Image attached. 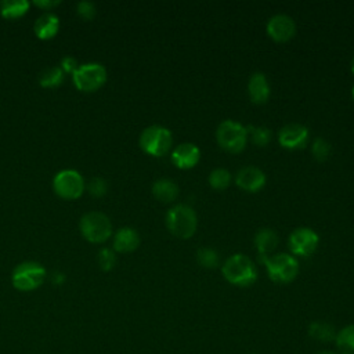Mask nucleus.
Returning <instances> with one entry per match:
<instances>
[{
	"label": "nucleus",
	"mask_w": 354,
	"mask_h": 354,
	"mask_svg": "<svg viewBox=\"0 0 354 354\" xmlns=\"http://www.w3.org/2000/svg\"><path fill=\"white\" fill-rule=\"evenodd\" d=\"M223 277L232 285L248 288L257 279V268L254 263L242 253H235L227 259L221 267Z\"/></svg>",
	"instance_id": "f257e3e1"
},
{
	"label": "nucleus",
	"mask_w": 354,
	"mask_h": 354,
	"mask_svg": "<svg viewBox=\"0 0 354 354\" xmlns=\"http://www.w3.org/2000/svg\"><path fill=\"white\" fill-rule=\"evenodd\" d=\"M266 266L271 281L277 283H289L299 274V261L288 253H278L274 256H259Z\"/></svg>",
	"instance_id": "f03ea898"
},
{
	"label": "nucleus",
	"mask_w": 354,
	"mask_h": 354,
	"mask_svg": "<svg viewBox=\"0 0 354 354\" xmlns=\"http://www.w3.org/2000/svg\"><path fill=\"white\" fill-rule=\"evenodd\" d=\"M166 225L173 235L187 239L195 234L198 217L191 206L180 203L169 209L166 214Z\"/></svg>",
	"instance_id": "7ed1b4c3"
},
{
	"label": "nucleus",
	"mask_w": 354,
	"mask_h": 354,
	"mask_svg": "<svg viewBox=\"0 0 354 354\" xmlns=\"http://www.w3.org/2000/svg\"><path fill=\"white\" fill-rule=\"evenodd\" d=\"M138 144L144 152L152 156L166 155L173 144L171 131L159 124H152L145 127L138 138Z\"/></svg>",
	"instance_id": "20e7f679"
},
{
	"label": "nucleus",
	"mask_w": 354,
	"mask_h": 354,
	"mask_svg": "<svg viewBox=\"0 0 354 354\" xmlns=\"http://www.w3.org/2000/svg\"><path fill=\"white\" fill-rule=\"evenodd\" d=\"M216 140L218 145L231 153L241 152L248 141V131L239 122L227 119L223 120L216 130Z\"/></svg>",
	"instance_id": "39448f33"
},
{
	"label": "nucleus",
	"mask_w": 354,
	"mask_h": 354,
	"mask_svg": "<svg viewBox=\"0 0 354 354\" xmlns=\"http://www.w3.org/2000/svg\"><path fill=\"white\" fill-rule=\"evenodd\" d=\"M46 278L44 267L37 261L19 263L11 275V282L15 289L21 292H30L37 289Z\"/></svg>",
	"instance_id": "423d86ee"
},
{
	"label": "nucleus",
	"mask_w": 354,
	"mask_h": 354,
	"mask_svg": "<svg viewBox=\"0 0 354 354\" xmlns=\"http://www.w3.org/2000/svg\"><path fill=\"white\" fill-rule=\"evenodd\" d=\"M79 228L82 235L93 243L105 242L112 234V224L106 214L101 212L84 213L80 218Z\"/></svg>",
	"instance_id": "0eeeda50"
},
{
	"label": "nucleus",
	"mask_w": 354,
	"mask_h": 354,
	"mask_svg": "<svg viewBox=\"0 0 354 354\" xmlns=\"http://www.w3.org/2000/svg\"><path fill=\"white\" fill-rule=\"evenodd\" d=\"M72 80L82 91H95L106 82V69L98 62L82 64L72 73Z\"/></svg>",
	"instance_id": "6e6552de"
},
{
	"label": "nucleus",
	"mask_w": 354,
	"mask_h": 354,
	"mask_svg": "<svg viewBox=\"0 0 354 354\" xmlns=\"http://www.w3.org/2000/svg\"><path fill=\"white\" fill-rule=\"evenodd\" d=\"M53 189L59 198L76 199L84 191V180L79 171L64 169L54 176Z\"/></svg>",
	"instance_id": "1a4fd4ad"
},
{
	"label": "nucleus",
	"mask_w": 354,
	"mask_h": 354,
	"mask_svg": "<svg viewBox=\"0 0 354 354\" xmlns=\"http://www.w3.org/2000/svg\"><path fill=\"white\" fill-rule=\"evenodd\" d=\"M319 242L318 234L308 227H299L293 230L289 235L288 243L293 254L310 256L315 252Z\"/></svg>",
	"instance_id": "9d476101"
},
{
	"label": "nucleus",
	"mask_w": 354,
	"mask_h": 354,
	"mask_svg": "<svg viewBox=\"0 0 354 354\" xmlns=\"http://www.w3.org/2000/svg\"><path fill=\"white\" fill-rule=\"evenodd\" d=\"M267 33L272 40H275L278 43H283V41L290 40L295 36L296 24L289 15L277 14L268 19Z\"/></svg>",
	"instance_id": "9b49d317"
},
{
	"label": "nucleus",
	"mask_w": 354,
	"mask_h": 354,
	"mask_svg": "<svg viewBox=\"0 0 354 354\" xmlns=\"http://www.w3.org/2000/svg\"><path fill=\"white\" fill-rule=\"evenodd\" d=\"M278 141L288 149L303 148L308 141V129L300 123H288L279 130Z\"/></svg>",
	"instance_id": "f8f14e48"
},
{
	"label": "nucleus",
	"mask_w": 354,
	"mask_h": 354,
	"mask_svg": "<svg viewBox=\"0 0 354 354\" xmlns=\"http://www.w3.org/2000/svg\"><path fill=\"white\" fill-rule=\"evenodd\" d=\"M236 185L248 192H257L266 185V174L256 166H245L235 176Z\"/></svg>",
	"instance_id": "ddd939ff"
},
{
	"label": "nucleus",
	"mask_w": 354,
	"mask_h": 354,
	"mask_svg": "<svg viewBox=\"0 0 354 354\" xmlns=\"http://www.w3.org/2000/svg\"><path fill=\"white\" fill-rule=\"evenodd\" d=\"M199 159H201V151L192 142L178 144L171 151V162L178 169H191L199 162Z\"/></svg>",
	"instance_id": "4468645a"
},
{
	"label": "nucleus",
	"mask_w": 354,
	"mask_h": 354,
	"mask_svg": "<svg viewBox=\"0 0 354 354\" xmlns=\"http://www.w3.org/2000/svg\"><path fill=\"white\" fill-rule=\"evenodd\" d=\"M58 29H59V18L57 14L51 11H46L41 15H39L33 25V30L36 36L43 40L54 37L58 33Z\"/></svg>",
	"instance_id": "2eb2a0df"
},
{
	"label": "nucleus",
	"mask_w": 354,
	"mask_h": 354,
	"mask_svg": "<svg viewBox=\"0 0 354 354\" xmlns=\"http://www.w3.org/2000/svg\"><path fill=\"white\" fill-rule=\"evenodd\" d=\"M140 245V235L131 227L119 228L113 236V249L120 253L133 252Z\"/></svg>",
	"instance_id": "dca6fc26"
},
{
	"label": "nucleus",
	"mask_w": 354,
	"mask_h": 354,
	"mask_svg": "<svg viewBox=\"0 0 354 354\" xmlns=\"http://www.w3.org/2000/svg\"><path fill=\"white\" fill-rule=\"evenodd\" d=\"M248 91L254 104H264L270 97V84L266 75L261 72L253 73L248 83Z\"/></svg>",
	"instance_id": "f3484780"
},
{
	"label": "nucleus",
	"mask_w": 354,
	"mask_h": 354,
	"mask_svg": "<svg viewBox=\"0 0 354 354\" xmlns=\"http://www.w3.org/2000/svg\"><path fill=\"white\" fill-rule=\"evenodd\" d=\"M278 245V235L271 228H261L254 235V246L259 256H267Z\"/></svg>",
	"instance_id": "a211bd4d"
},
{
	"label": "nucleus",
	"mask_w": 354,
	"mask_h": 354,
	"mask_svg": "<svg viewBox=\"0 0 354 354\" xmlns=\"http://www.w3.org/2000/svg\"><path fill=\"white\" fill-rule=\"evenodd\" d=\"M308 335L311 339L317 342L329 343V342H335L337 332L335 326L326 321H314L308 326Z\"/></svg>",
	"instance_id": "6ab92c4d"
},
{
	"label": "nucleus",
	"mask_w": 354,
	"mask_h": 354,
	"mask_svg": "<svg viewBox=\"0 0 354 354\" xmlns=\"http://www.w3.org/2000/svg\"><path fill=\"white\" fill-rule=\"evenodd\" d=\"M152 194L160 202H173L178 195V187L169 178H159L152 185Z\"/></svg>",
	"instance_id": "aec40b11"
},
{
	"label": "nucleus",
	"mask_w": 354,
	"mask_h": 354,
	"mask_svg": "<svg viewBox=\"0 0 354 354\" xmlns=\"http://www.w3.org/2000/svg\"><path fill=\"white\" fill-rule=\"evenodd\" d=\"M30 3L28 0H3L0 1V14L4 18H18L26 14Z\"/></svg>",
	"instance_id": "412c9836"
},
{
	"label": "nucleus",
	"mask_w": 354,
	"mask_h": 354,
	"mask_svg": "<svg viewBox=\"0 0 354 354\" xmlns=\"http://www.w3.org/2000/svg\"><path fill=\"white\" fill-rule=\"evenodd\" d=\"M339 354H354V324L342 328L335 339Z\"/></svg>",
	"instance_id": "4be33fe9"
},
{
	"label": "nucleus",
	"mask_w": 354,
	"mask_h": 354,
	"mask_svg": "<svg viewBox=\"0 0 354 354\" xmlns=\"http://www.w3.org/2000/svg\"><path fill=\"white\" fill-rule=\"evenodd\" d=\"M64 75L65 73L59 66H50L41 71V73L39 75V83L40 86L47 88L57 87L64 82Z\"/></svg>",
	"instance_id": "5701e85b"
},
{
	"label": "nucleus",
	"mask_w": 354,
	"mask_h": 354,
	"mask_svg": "<svg viewBox=\"0 0 354 354\" xmlns=\"http://www.w3.org/2000/svg\"><path fill=\"white\" fill-rule=\"evenodd\" d=\"M231 173L227 169L217 167L213 169L209 174V184L214 189H225L231 183Z\"/></svg>",
	"instance_id": "b1692460"
},
{
	"label": "nucleus",
	"mask_w": 354,
	"mask_h": 354,
	"mask_svg": "<svg viewBox=\"0 0 354 354\" xmlns=\"http://www.w3.org/2000/svg\"><path fill=\"white\" fill-rule=\"evenodd\" d=\"M246 131L248 134H250L253 144L257 147H266L271 140V130L268 127H264V126L256 127L250 124L246 127Z\"/></svg>",
	"instance_id": "393cba45"
},
{
	"label": "nucleus",
	"mask_w": 354,
	"mask_h": 354,
	"mask_svg": "<svg viewBox=\"0 0 354 354\" xmlns=\"http://www.w3.org/2000/svg\"><path fill=\"white\" fill-rule=\"evenodd\" d=\"M196 260L205 268H214L218 264V254L212 248H201L196 252Z\"/></svg>",
	"instance_id": "a878e982"
},
{
	"label": "nucleus",
	"mask_w": 354,
	"mask_h": 354,
	"mask_svg": "<svg viewBox=\"0 0 354 354\" xmlns=\"http://www.w3.org/2000/svg\"><path fill=\"white\" fill-rule=\"evenodd\" d=\"M311 152H313V156H314L317 160L324 162V160H326V159L329 158V155H330V144H329L326 140L318 137V138L314 140V142H313V145H311Z\"/></svg>",
	"instance_id": "bb28decb"
},
{
	"label": "nucleus",
	"mask_w": 354,
	"mask_h": 354,
	"mask_svg": "<svg viewBox=\"0 0 354 354\" xmlns=\"http://www.w3.org/2000/svg\"><path fill=\"white\" fill-rule=\"evenodd\" d=\"M97 261H98V266L101 270L109 271L116 264V254L112 249L102 248L97 254Z\"/></svg>",
	"instance_id": "cd10ccee"
},
{
	"label": "nucleus",
	"mask_w": 354,
	"mask_h": 354,
	"mask_svg": "<svg viewBox=\"0 0 354 354\" xmlns=\"http://www.w3.org/2000/svg\"><path fill=\"white\" fill-rule=\"evenodd\" d=\"M87 189L88 192L93 195V196H104L108 191V184L106 181L102 178V177H93L90 181H88V185H87Z\"/></svg>",
	"instance_id": "c85d7f7f"
},
{
	"label": "nucleus",
	"mask_w": 354,
	"mask_h": 354,
	"mask_svg": "<svg viewBox=\"0 0 354 354\" xmlns=\"http://www.w3.org/2000/svg\"><path fill=\"white\" fill-rule=\"evenodd\" d=\"M76 12L84 18V19H91L97 10H95V4L93 1H87V0H83V1H79L76 4Z\"/></svg>",
	"instance_id": "c756f323"
},
{
	"label": "nucleus",
	"mask_w": 354,
	"mask_h": 354,
	"mask_svg": "<svg viewBox=\"0 0 354 354\" xmlns=\"http://www.w3.org/2000/svg\"><path fill=\"white\" fill-rule=\"evenodd\" d=\"M79 66V62L75 57L72 55H65L62 59H61V65L59 68L64 71V73H73Z\"/></svg>",
	"instance_id": "7c9ffc66"
},
{
	"label": "nucleus",
	"mask_w": 354,
	"mask_h": 354,
	"mask_svg": "<svg viewBox=\"0 0 354 354\" xmlns=\"http://www.w3.org/2000/svg\"><path fill=\"white\" fill-rule=\"evenodd\" d=\"M37 7L44 8V11H50L53 7H57L61 1L59 0H35L33 1Z\"/></svg>",
	"instance_id": "2f4dec72"
},
{
	"label": "nucleus",
	"mask_w": 354,
	"mask_h": 354,
	"mask_svg": "<svg viewBox=\"0 0 354 354\" xmlns=\"http://www.w3.org/2000/svg\"><path fill=\"white\" fill-rule=\"evenodd\" d=\"M317 354H339V353H335V351H329V350H324V351H319Z\"/></svg>",
	"instance_id": "473e14b6"
},
{
	"label": "nucleus",
	"mask_w": 354,
	"mask_h": 354,
	"mask_svg": "<svg viewBox=\"0 0 354 354\" xmlns=\"http://www.w3.org/2000/svg\"><path fill=\"white\" fill-rule=\"evenodd\" d=\"M351 72L354 73V57H353V59H351Z\"/></svg>",
	"instance_id": "72a5a7b5"
},
{
	"label": "nucleus",
	"mask_w": 354,
	"mask_h": 354,
	"mask_svg": "<svg viewBox=\"0 0 354 354\" xmlns=\"http://www.w3.org/2000/svg\"><path fill=\"white\" fill-rule=\"evenodd\" d=\"M351 94H353V98H354V86H353V90H351Z\"/></svg>",
	"instance_id": "f704fd0d"
}]
</instances>
